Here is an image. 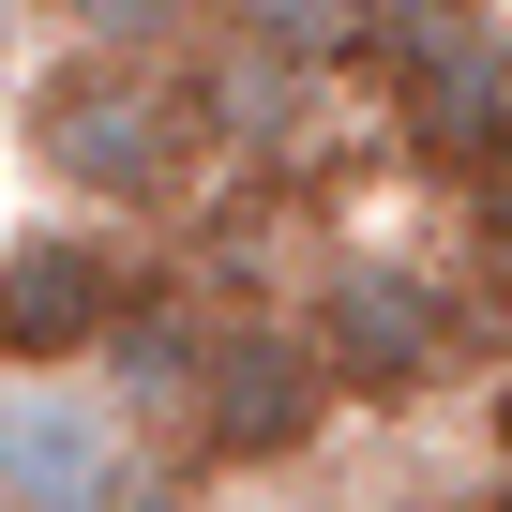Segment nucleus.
Wrapping results in <instances>:
<instances>
[{
  "mask_svg": "<svg viewBox=\"0 0 512 512\" xmlns=\"http://www.w3.org/2000/svg\"><path fill=\"white\" fill-rule=\"evenodd\" d=\"M151 452L76 377H0V512H136Z\"/></svg>",
  "mask_w": 512,
  "mask_h": 512,
  "instance_id": "obj_1",
  "label": "nucleus"
},
{
  "mask_svg": "<svg viewBox=\"0 0 512 512\" xmlns=\"http://www.w3.org/2000/svg\"><path fill=\"white\" fill-rule=\"evenodd\" d=\"M31 136H46V166H61L76 196H151V181L181 166V106H166L136 61H61V76L31 91Z\"/></svg>",
  "mask_w": 512,
  "mask_h": 512,
  "instance_id": "obj_2",
  "label": "nucleus"
},
{
  "mask_svg": "<svg viewBox=\"0 0 512 512\" xmlns=\"http://www.w3.org/2000/svg\"><path fill=\"white\" fill-rule=\"evenodd\" d=\"M392 76H407V136L422 151H497L512 166V46L482 31V16H422L392 31Z\"/></svg>",
  "mask_w": 512,
  "mask_h": 512,
  "instance_id": "obj_3",
  "label": "nucleus"
},
{
  "mask_svg": "<svg viewBox=\"0 0 512 512\" xmlns=\"http://www.w3.org/2000/svg\"><path fill=\"white\" fill-rule=\"evenodd\" d=\"M437 347H452V302L407 272V256H362V272H332V302H317V362H332L347 392H422V377H437Z\"/></svg>",
  "mask_w": 512,
  "mask_h": 512,
  "instance_id": "obj_4",
  "label": "nucleus"
},
{
  "mask_svg": "<svg viewBox=\"0 0 512 512\" xmlns=\"http://www.w3.org/2000/svg\"><path fill=\"white\" fill-rule=\"evenodd\" d=\"M121 332V256L106 241H16V256H0V362H16V377H61L76 347H106Z\"/></svg>",
  "mask_w": 512,
  "mask_h": 512,
  "instance_id": "obj_5",
  "label": "nucleus"
},
{
  "mask_svg": "<svg viewBox=\"0 0 512 512\" xmlns=\"http://www.w3.org/2000/svg\"><path fill=\"white\" fill-rule=\"evenodd\" d=\"M347 377L317 362V332H226L211 362H196V407H211V452H302L317 437V407H332Z\"/></svg>",
  "mask_w": 512,
  "mask_h": 512,
  "instance_id": "obj_6",
  "label": "nucleus"
},
{
  "mask_svg": "<svg viewBox=\"0 0 512 512\" xmlns=\"http://www.w3.org/2000/svg\"><path fill=\"white\" fill-rule=\"evenodd\" d=\"M181 16V0H76V31H91V61H136L151 31Z\"/></svg>",
  "mask_w": 512,
  "mask_h": 512,
  "instance_id": "obj_7",
  "label": "nucleus"
},
{
  "mask_svg": "<svg viewBox=\"0 0 512 512\" xmlns=\"http://www.w3.org/2000/svg\"><path fill=\"white\" fill-rule=\"evenodd\" d=\"M482 241L512 256V166H482Z\"/></svg>",
  "mask_w": 512,
  "mask_h": 512,
  "instance_id": "obj_8",
  "label": "nucleus"
}]
</instances>
